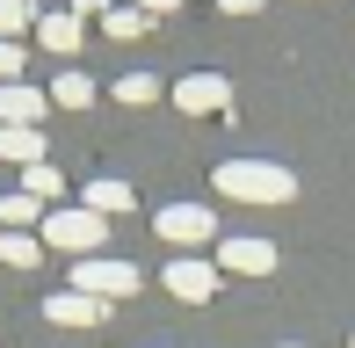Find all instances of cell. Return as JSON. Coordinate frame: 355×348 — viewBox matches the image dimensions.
I'll return each instance as SVG.
<instances>
[{"mask_svg": "<svg viewBox=\"0 0 355 348\" xmlns=\"http://www.w3.org/2000/svg\"><path fill=\"white\" fill-rule=\"evenodd\" d=\"M211 182H218V196H232V203H290L297 196V174L276 167V160H225Z\"/></svg>", "mask_w": 355, "mask_h": 348, "instance_id": "1", "label": "cell"}, {"mask_svg": "<svg viewBox=\"0 0 355 348\" xmlns=\"http://www.w3.org/2000/svg\"><path fill=\"white\" fill-rule=\"evenodd\" d=\"M44 247H58V254H80L87 261L94 247L109 240V218H94L87 203H80V211H66V203H58V211H44V232H37Z\"/></svg>", "mask_w": 355, "mask_h": 348, "instance_id": "2", "label": "cell"}, {"mask_svg": "<svg viewBox=\"0 0 355 348\" xmlns=\"http://www.w3.org/2000/svg\"><path fill=\"white\" fill-rule=\"evenodd\" d=\"M66 290H87V297H102V305H116V297H131V290H138V268H131V261H116V254H87V261L73 268Z\"/></svg>", "mask_w": 355, "mask_h": 348, "instance_id": "3", "label": "cell"}, {"mask_svg": "<svg viewBox=\"0 0 355 348\" xmlns=\"http://www.w3.org/2000/svg\"><path fill=\"white\" fill-rule=\"evenodd\" d=\"M153 232L174 247V254H189V247H203V240H218V218L203 211V203H167V211L153 218Z\"/></svg>", "mask_w": 355, "mask_h": 348, "instance_id": "4", "label": "cell"}, {"mask_svg": "<svg viewBox=\"0 0 355 348\" xmlns=\"http://www.w3.org/2000/svg\"><path fill=\"white\" fill-rule=\"evenodd\" d=\"M174 109L182 116H225L232 109V80L225 73H182L174 80Z\"/></svg>", "mask_w": 355, "mask_h": 348, "instance_id": "5", "label": "cell"}, {"mask_svg": "<svg viewBox=\"0 0 355 348\" xmlns=\"http://www.w3.org/2000/svg\"><path fill=\"white\" fill-rule=\"evenodd\" d=\"M218 268H225V276H268V268H276V240L232 232V240H218Z\"/></svg>", "mask_w": 355, "mask_h": 348, "instance_id": "6", "label": "cell"}, {"mask_svg": "<svg viewBox=\"0 0 355 348\" xmlns=\"http://www.w3.org/2000/svg\"><path fill=\"white\" fill-rule=\"evenodd\" d=\"M167 290L182 297V305H211V297H218V261L174 254V261H167Z\"/></svg>", "mask_w": 355, "mask_h": 348, "instance_id": "7", "label": "cell"}, {"mask_svg": "<svg viewBox=\"0 0 355 348\" xmlns=\"http://www.w3.org/2000/svg\"><path fill=\"white\" fill-rule=\"evenodd\" d=\"M44 320H58V327H102L109 305L87 297V290H51V297H44Z\"/></svg>", "mask_w": 355, "mask_h": 348, "instance_id": "8", "label": "cell"}, {"mask_svg": "<svg viewBox=\"0 0 355 348\" xmlns=\"http://www.w3.org/2000/svg\"><path fill=\"white\" fill-rule=\"evenodd\" d=\"M80 203H87L94 218H116V211H131V203H138V189L123 182V174H94V182L80 189Z\"/></svg>", "mask_w": 355, "mask_h": 348, "instance_id": "9", "label": "cell"}, {"mask_svg": "<svg viewBox=\"0 0 355 348\" xmlns=\"http://www.w3.org/2000/svg\"><path fill=\"white\" fill-rule=\"evenodd\" d=\"M44 116H51V94L44 87H22V80L0 87V123H44Z\"/></svg>", "mask_w": 355, "mask_h": 348, "instance_id": "10", "label": "cell"}, {"mask_svg": "<svg viewBox=\"0 0 355 348\" xmlns=\"http://www.w3.org/2000/svg\"><path fill=\"white\" fill-rule=\"evenodd\" d=\"M0 160L8 167H37L44 160V123H0Z\"/></svg>", "mask_w": 355, "mask_h": 348, "instance_id": "11", "label": "cell"}, {"mask_svg": "<svg viewBox=\"0 0 355 348\" xmlns=\"http://www.w3.org/2000/svg\"><path fill=\"white\" fill-rule=\"evenodd\" d=\"M80 37H87V29H80V15H73V8H66V15H37V44H44L51 58H73V51H80Z\"/></svg>", "mask_w": 355, "mask_h": 348, "instance_id": "12", "label": "cell"}, {"mask_svg": "<svg viewBox=\"0 0 355 348\" xmlns=\"http://www.w3.org/2000/svg\"><path fill=\"white\" fill-rule=\"evenodd\" d=\"M22 225H44V203L29 189H8L0 196V232H22Z\"/></svg>", "mask_w": 355, "mask_h": 348, "instance_id": "13", "label": "cell"}, {"mask_svg": "<svg viewBox=\"0 0 355 348\" xmlns=\"http://www.w3.org/2000/svg\"><path fill=\"white\" fill-rule=\"evenodd\" d=\"M0 261H8V268H37L44 240H37V232H0Z\"/></svg>", "mask_w": 355, "mask_h": 348, "instance_id": "14", "label": "cell"}, {"mask_svg": "<svg viewBox=\"0 0 355 348\" xmlns=\"http://www.w3.org/2000/svg\"><path fill=\"white\" fill-rule=\"evenodd\" d=\"M102 29H109L116 44H138L145 29H153V15H145V8H109V15H102Z\"/></svg>", "mask_w": 355, "mask_h": 348, "instance_id": "15", "label": "cell"}, {"mask_svg": "<svg viewBox=\"0 0 355 348\" xmlns=\"http://www.w3.org/2000/svg\"><path fill=\"white\" fill-rule=\"evenodd\" d=\"M87 102H94L87 73H58V80H51V109H87Z\"/></svg>", "mask_w": 355, "mask_h": 348, "instance_id": "16", "label": "cell"}, {"mask_svg": "<svg viewBox=\"0 0 355 348\" xmlns=\"http://www.w3.org/2000/svg\"><path fill=\"white\" fill-rule=\"evenodd\" d=\"M22 189H29L37 203H51V196H66V174H58L51 160H37V167H22Z\"/></svg>", "mask_w": 355, "mask_h": 348, "instance_id": "17", "label": "cell"}, {"mask_svg": "<svg viewBox=\"0 0 355 348\" xmlns=\"http://www.w3.org/2000/svg\"><path fill=\"white\" fill-rule=\"evenodd\" d=\"M22 29H37V0H0V37H22Z\"/></svg>", "mask_w": 355, "mask_h": 348, "instance_id": "18", "label": "cell"}, {"mask_svg": "<svg viewBox=\"0 0 355 348\" xmlns=\"http://www.w3.org/2000/svg\"><path fill=\"white\" fill-rule=\"evenodd\" d=\"M116 102H131V109L159 102V80H153V73H123V80H116Z\"/></svg>", "mask_w": 355, "mask_h": 348, "instance_id": "19", "label": "cell"}, {"mask_svg": "<svg viewBox=\"0 0 355 348\" xmlns=\"http://www.w3.org/2000/svg\"><path fill=\"white\" fill-rule=\"evenodd\" d=\"M8 80H22V44L0 37V87H8Z\"/></svg>", "mask_w": 355, "mask_h": 348, "instance_id": "20", "label": "cell"}, {"mask_svg": "<svg viewBox=\"0 0 355 348\" xmlns=\"http://www.w3.org/2000/svg\"><path fill=\"white\" fill-rule=\"evenodd\" d=\"M225 15H254V8H268V0H218Z\"/></svg>", "mask_w": 355, "mask_h": 348, "instance_id": "21", "label": "cell"}, {"mask_svg": "<svg viewBox=\"0 0 355 348\" xmlns=\"http://www.w3.org/2000/svg\"><path fill=\"white\" fill-rule=\"evenodd\" d=\"M138 8H145V15H153V22H159V15H174V8H182V0H138Z\"/></svg>", "mask_w": 355, "mask_h": 348, "instance_id": "22", "label": "cell"}, {"mask_svg": "<svg viewBox=\"0 0 355 348\" xmlns=\"http://www.w3.org/2000/svg\"><path fill=\"white\" fill-rule=\"evenodd\" d=\"M73 15L87 22V15H109V0H73Z\"/></svg>", "mask_w": 355, "mask_h": 348, "instance_id": "23", "label": "cell"}, {"mask_svg": "<svg viewBox=\"0 0 355 348\" xmlns=\"http://www.w3.org/2000/svg\"><path fill=\"white\" fill-rule=\"evenodd\" d=\"M290 348H297V341H290Z\"/></svg>", "mask_w": 355, "mask_h": 348, "instance_id": "24", "label": "cell"}]
</instances>
